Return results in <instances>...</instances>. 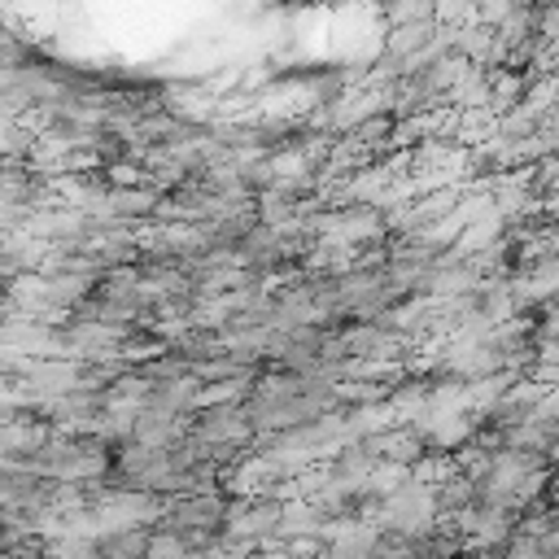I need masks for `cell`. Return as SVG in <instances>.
I'll return each mask as SVG.
<instances>
[{"mask_svg": "<svg viewBox=\"0 0 559 559\" xmlns=\"http://www.w3.org/2000/svg\"><path fill=\"white\" fill-rule=\"evenodd\" d=\"M227 511H231V502L223 493H210V489L183 493V498H175L166 507L162 528H175L192 550H210L227 533Z\"/></svg>", "mask_w": 559, "mask_h": 559, "instance_id": "cell-1", "label": "cell"}, {"mask_svg": "<svg viewBox=\"0 0 559 559\" xmlns=\"http://www.w3.org/2000/svg\"><path fill=\"white\" fill-rule=\"evenodd\" d=\"M555 559H559V555H555Z\"/></svg>", "mask_w": 559, "mask_h": 559, "instance_id": "cell-11", "label": "cell"}, {"mask_svg": "<svg viewBox=\"0 0 559 559\" xmlns=\"http://www.w3.org/2000/svg\"><path fill=\"white\" fill-rule=\"evenodd\" d=\"M367 445L376 450V459L411 467V463H424L428 437H424V428H419V424H411V428H393V432H384V437H376V441H367Z\"/></svg>", "mask_w": 559, "mask_h": 559, "instance_id": "cell-4", "label": "cell"}, {"mask_svg": "<svg viewBox=\"0 0 559 559\" xmlns=\"http://www.w3.org/2000/svg\"><path fill=\"white\" fill-rule=\"evenodd\" d=\"M546 253H559V223L546 231Z\"/></svg>", "mask_w": 559, "mask_h": 559, "instance_id": "cell-8", "label": "cell"}, {"mask_svg": "<svg viewBox=\"0 0 559 559\" xmlns=\"http://www.w3.org/2000/svg\"><path fill=\"white\" fill-rule=\"evenodd\" d=\"M205 559H253V550L249 546H240V542H231V537H218L210 550H201Z\"/></svg>", "mask_w": 559, "mask_h": 559, "instance_id": "cell-6", "label": "cell"}, {"mask_svg": "<svg viewBox=\"0 0 559 559\" xmlns=\"http://www.w3.org/2000/svg\"><path fill=\"white\" fill-rule=\"evenodd\" d=\"M550 498H555V507H559V472H550Z\"/></svg>", "mask_w": 559, "mask_h": 559, "instance_id": "cell-10", "label": "cell"}, {"mask_svg": "<svg viewBox=\"0 0 559 559\" xmlns=\"http://www.w3.org/2000/svg\"><path fill=\"white\" fill-rule=\"evenodd\" d=\"M188 555H192V546H188V542H183L175 528H162V524H157V528L148 533L144 559H188Z\"/></svg>", "mask_w": 559, "mask_h": 559, "instance_id": "cell-5", "label": "cell"}, {"mask_svg": "<svg viewBox=\"0 0 559 559\" xmlns=\"http://www.w3.org/2000/svg\"><path fill=\"white\" fill-rule=\"evenodd\" d=\"M376 528H393V533H406V537H419L428 528L441 524V507H437V489L424 485V480H406L397 493H389L376 511Z\"/></svg>", "mask_w": 559, "mask_h": 559, "instance_id": "cell-2", "label": "cell"}, {"mask_svg": "<svg viewBox=\"0 0 559 559\" xmlns=\"http://www.w3.org/2000/svg\"><path fill=\"white\" fill-rule=\"evenodd\" d=\"M284 502L288 498H275V493H249L245 502H231L223 537H231V542H240L249 550L275 546L280 542V524H284Z\"/></svg>", "mask_w": 559, "mask_h": 559, "instance_id": "cell-3", "label": "cell"}, {"mask_svg": "<svg viewBox=\"0 0 559 559\" xmlns=\"http://www.w3.org/2000/svg\"><path fill=\"white\" fill-rule=\"evenodd\" d=\"M253 559H301L293 546H284V542H275V546H262V550H253Z\"/></svg>", "mask_w": 559, "mask_h": 559, "instance_id": "cell-7", "label": "cell"}, {"mask_svg": "<svg viewBox=\"0 0 559 559\" xmlns=\"http://www.w3.org/2000/svg\"><path fill=\"white\" fill-rule=\"evenodd\" d=\"M467 9V0H441V13H463Z\"/></svg>", "mask_w": 559, "mask_h": 559, "instance_id": "cell-9", "label": "cell"}]
</instances>
